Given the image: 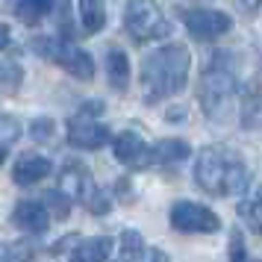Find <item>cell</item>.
Wrapping results in <instances>:
<instances>
[{
  "instance_id": "6",
  "label": "cell",
  "mask_w": 262,
  "mask_h": 262,
  "mask_svg": "<svg viewBox=\"0 0 262 262\" xmlns=\"http://www.w3.org/2000/svg\"><path fill=\"white\" fill-rule=\"evenodd\" d=\"M180 18L194 41H218L233 30V18L221 9H206V6H186L180 9Z\"/></svg>"
},
{
  "instance_id": "5",
  "label": "cell",
  "mask_w": 262,
  "mask_h": 262,
  "mask_svg": "<svg viewBox=\"0 0 262 262\" xmlns=\"http://www.w3.org/2000/svg\"><path fill=\"white\" fill-rule=\"evenodd\" d=\"M124 27L133 41H156L171 36V21L156 0H130L124 9Z\"/></svg>"
},
{
  "instance_id": "15",
  "label": "cell",
  "mask_w": 262,
  "mask_h": 262,
  "mask_svg": "<svg viewBox=\"0 0 262 262\" xmlns=\"http://www.w3.org/2000/svg\"><path fill=\"white\" fill-rule=\"evenodd\" d=\"M189 154H191V147L183 139H162V142H156L150 147L154 162H183Z\"/></svg>"
},
{
  "instance_id": "28",
  "label": "cell",
  "mask_w": 262,
  "mask_h": 262,
  "mask_svg": "<svg viewBox=\"0 0 262 262\" xmlns=\"http://www.w3.org/2000/svg\"><path fill=\"white\" fill-rule=\"evenodd\" d=\"M3 159H6V144L0 142V165H3Z\"/></svg>"
},
{
  "instance_id": "1",
  "label": "cell",
  "mask_w": 262,
  "mask_h": 262,
  "mask_svg": "<svg viewBox=\"0 0 262 262\" xmlns=\"http://www.w3.org/2000/svg\"><path fill=\"white\" fill-rule=\"evenodd\" d=\"M194 180L206 194L227 198V194H242L248 189L250 171L242 154H236L233 147L209 144V147H201L194 156Z\"/></svg>"
},
{
  "instance_id": "21",
  "label": "cell",
  "mask_w": 262,
  "mask_h": 262,
  "mask_svg": "<svg viewBox=\"0 0 262 262\" xmlns=\"http://www.w3.org/2000/svg\"><path fill=\"white\" fill-rule=\"evenodd\" d=\"M238 218H242L253 233H259V198H250V201L238 203Z\"/></svg>"
},
{
  "instance_id": "16",
  "label": "cell",
  "mask_w": 262,
  "mask_h": 262,
  "mask_svg": "<svg viewBox=\"0 0 262 262\" xmlns=\"http://www.w3.org/2000/svg\"><path fill=\"white\" fill-rule=\"evenodd\" d=\"M48 12H50V0H15V15L27 27L41 24L48 18Z\"/></svg>"
},
{
  "instance_id": "26",
  "label": "cell",
  "mask_w": 262,
  "mask_h": 262,
  "mask_svg": "<svg viewBox=\"0 0 262 262\" xmlns=\"http://www.w3.org/2000/svg\"><path fill=\"white\" fill-rule=\"evenodd\" d=\"M6 45H9V27L0 24V50L6 48Z\"/></svg>"
},
{
  "instance_id": "13",
  "label": "cell",
  "mask_w": 262,
  "mask_h": 262,
  "mask_svg": "<svg viewBox=\"0 0 262 262\" xmlns=\"http://www.w3.org/2000/svg\"><path fill=\"white\" fill-rule=\"evenodd\" d=\"M106 77H109V85L115 92H124L127 89V83H130V59H127L124 50L112 48L106 53Z\"/></svg>"
},
{
  "instance_id": "27",
  "label": "cell",
  "mask_w": 262,
  "mask_h": 262,
  "mask_svg": "<svg viewBox=\"0 0 262 262\" xmlns=\"http://www.w3.org/2000/svg\"><path fill=\"white\" fill-rule=\"evenodd\" d=\"M238 6H242V9H248V12H256L259 0H238Z\"/></svg>"
},
{
  "instance_id": "8",
  "label": "cell",
  "mask_w": 262,
  "mask_h": 262,
  "mask_svg": "<svg viewBox=\"0 0 262 262\" xmlns=\"http://www.w3.org/2000/svg\"><path fill=\"white\" fill-rule=\"evenodd\" d=\"M109 142V130L106 124L95 121L92 115H77V118L68 121V144L71 147H80V150H97Z\"/></svg>"
},
{
  "instance_id": "11",
  "label": "cell",
  "mask_w": 262,
  "mask_h": 262,
  "mask_svg": "<svg viewBox=\"0 0 262 262\" xmlns=\"http://www.w3.org/2000/svg\"><path fill=\"white\" fill-rule=\"evenodd\" d=\"M12 221H15V227H21L24 233H45L50 227V212H48V206L38 203V201H21L15 206Z\"/></svg>"
},
{
  "instance_id": "12",
  "label": "cell",
  "mask_w": 262,
  "mask_h": 262,
  "mask_svg": "<svg viewBox=\"0 0 262 262\" xmlns=\"http://www.w3.org/2000/svg\"><path fill=\"white\" fill-rule=\"evenodd\" d=\"M112 253V238L109 236H95L80 242L71 253V262H106Z\"/></svg>"
},
{
  "instance_id": "7",
  "label": "cell",
  "mask_w": 262,
  "mask_h": 262,
  "mask_svg": "<svg viewBox=\"0 0 262 262\" xmlns=\"http://www.w3.org/2000/svg\"><path fill=\"white\" fill-rule=\"evenodd\" d=\"M171 227L180 233H215L221 227V218L203 203L180 201L171 209Z\"/></svg>"
},
{
  "instance_id": "22",
  "label": "cell",
  "mask_w": 262,
  "mask_h": 262,
  "mask_svg": "<svg viewBox=\"0 0 262 262\" xmlns=\"http://www.w3.org/2000/svg\"><path fill=\"white\" fill-rule=\"evenodd\" d=\"M53 121L50 118H36L33 124H30V136L36 139V142H48V139H53Z\"/></svg>"
},
{
  "instance_id": "18",
  "label": "cell",
  "mask_w": 262,
  "mask_h": 262,
  "mask_svg": "<svg viewBox=\"0 0 262 262\" xmlns=\"http://www.w3.org/2000/svg\"><path fill=\"white\" fill-rule=\"evenodd\" d=\"M256 124H259V92H256V80H253L248 92H242V127L253 130Z\"/></svg>"
},
{
  "instance_id": "19",
  "label": "cell",
  "mask_w": 262,
  "mask_h": 262,
  "mask_svg": "<svg viewBox=\"0 0 262 262\" xmlns=\"http://www.w3.org/2000/svg\"><path fill=\"white\" fill-rule=\"evenodd\" d=\"M144 242L142 236L136 233V230H124V236H121V256L118 262H142L144 256Z\"/></svg>"
},
{
  "instance_id": "9",
  "label": "cell",
  "mask_w": 262,
  "mask_h": 262,
  "mask_svg": "<svg viewBox=\"0 0 262 262\" xmlns=\"http://www.w3.org/2000/svg\"><path fill=\"white\" fill-rule=\"evenodd\" d=\"M112 150H115V159L124 162L127 168H144V165L154 162L147 142H144L139 133H133V130L118 133V136L112 139Z\"/></svg>"
},
{
  "instance_id": "24",
  "label": "cell",
  "mask_w": 262,
  "mask_h": 262,
  "mask_svg": "<svg viewBox=\"0 0 262 262\" xmlns=\"http://www.w3.org/2000/svg\"><path fill=\"white\" fill-rule=\"evenodd\" d=\"M230 262H248V250H245L238 230H233V236H230Z\"/></svg>"
},
{
  "instance_id": "3",
  "label": "cell",
  "mask_w": 262,
  "mask_h": 262,
  "mask_svg": "<svg viewBox=\"0 0 262 262\" xmlns=\"http://www.w3.org/2000/svg\"><path fill=\"white\" fill-rule=\"evenodd\" d=\"M236 97H238L236 71L224 62H212L201 74V83H198V100H201L203 115L212 124H227L230 115H233V106H236Z\"/></svg>"
},
{
  "instance_id": "4",
  "label": "cell",
  "mask_w": 262,
  "mask_h": 262,
  "mask_svg": "<svg viewBox=\"0 0 262 262\" xmlns=\"http://www.w3.org/2000/svg\"><path fill=\"white\" fill-rule=\"evenodd\" d=\"M33 50H38L45 59L56 62L59 68H65V71L71 74V77H77V80H83V83H89L92 77H95V59L85 53L83 48H77L71 38H62V36H41L33 41Z\"/></svg>"
},
{
  "instance_id": "23",
  "label": "cell",
  "mask_w": 262,
  "mask_h": 262,
  "mask_svg": "<svg viewBox=\"0 0 262 262\" xmlns=\"http://www.w3.org/2000/svg\"><path fill=\"white\" fill-rule=\"evenodd\" d=\"M48 203H50V209H53L56 218H65L68 209H71V201H68L62 191H48ZM50 209H48V212H50Z\"/></svg>"
},
{
  "instance_id": "10",
  "label": "cell",
  "mask_w": 262,
  "mask_h": 262,
  "mask_svg": "<svg viewBox=\"0 0 262 262\" xmlns=\"http://www.w3.org/2000/svg\"><path fill=\"white\" fill-rule=\"evenodd\" d=\"M50 171H53V165H50L48 156L21 154L18 156V162L12 165V180L18 183V186H36V183H41V180L48 177Z\"/></svg>"
},
{
  "instance_id": "2",
  "label": "cell",
  "mask_w": 262,
  "mask_h": 262,
  "mask_svg": "<svg viewBox=\"0 0 262 262\" xmlns=\"http://www.w3.org/2000/svg\"><path fill=\"white\" fill-rule=\"evenodd\" d=\"M191 71V53L186 45H162V48L150 50L142 59V85L144 97L154 100H165V97L180 95L186 83H189Z\"/></svg>"
},
{
  "instance_id": "20",
  "label": "cell",
  "mask_w": 262,
  "mask_h": 262,
  "mask_svg": "<svg viewBox=\"0 0 262 262\" xmlns=\"http://www.w3.org/2000/svg\"><path fill=\"white\" fill-rule=\"evenodd\" d=\"M0 85L6 92H18V85H21V68H18L15 59L0 62Z\"/></svg>"
},
{
  "instance_id": "25",
  "label": "cell",
  "mask_w": 262,
  "mask_h": 262,
  "mask_svg": "<svg viewBox=\"0 0 262 262\" xmlns=\"http://www.w3.org/2000/svg\"><path fill=\"white\" fill-rule=\"evenodd\" d=\"M142 262H168V256L162 253V250H144V256H142Z\"/></svg>"
},
{
  "instance_id": "17",
  "label": "cell",
  "mask_w": 262,
  "mask_h": 262,
  "mask_svg": "<svg viewBox=\"0 0 262 262\" xmlns=\"http://www.w3.org/2000/svg\"><path fill=\"white\" fill-rule=\"evenodd\" d=\"M36 259V245L33 242H6L0 245V262H33Z\"/></svg>"
},
{
  "instance_id": "14",
  "label": "cell",
  "mask_w": 262,
  "mask_h": 262,
  "mask_svg": "<svg viewBox=\"0 0 262 262\" xmlns=\"http://www.w3.org/2000/svg\"><path fill=\"white\" fill-rule=\"evenodd\" d=\"M80 3V24L85 36H95L106 27V6L103 0H77Z\"/></svg>"
}]
</instances>
